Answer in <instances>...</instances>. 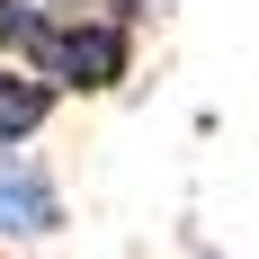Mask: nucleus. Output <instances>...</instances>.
<instances>
[{
    "label": "nucleus",
    "mask_w": 259,
    "mask_h": 259,
    "mask_svg": "<svg viewBox=\"0 0 259 259\" xmlns=\"http://www.w3.org/2000/svg\"><path fill=\"white\" fill-rule=\"evenodd\" d=\"M134 36L143 27L116 18V9H90V18H63L45 0H0V54L36 72L54 99H107V90H125L134 80Z\"/></svg>",
    "instance_id": "f257e3e1"
},
{
    "label": "nucleus",
    "mask_w": 259,
    "mask_h": 259,
    "mask_svg": "<svg viewBox=\"0 0 259 259\" xmlns=\"http://www.w3.org/2000/svg\"><path fill=\"white\" fill-rule=\"evenodd\" d=\"M63 233V188L36 152H0V241H45Z\"/></svg>",
    "instance_id": "f03ea898"
},
{
    "label": "nucleus",
    "mask_w": 259,
    "mask_h": 259,
    "mask_svg": "<svg viewBox=\"0 0 259 259\" xmlns=\"http://www.w3.org/2000/svg\"><path fill=\"white\" fill-rule=\"evenodd\" d=\"M54 90L36 72H18V63H9V54H0V152H27V143H36V134L54 125Z\"/></svg>",
    "instance_id": "7ed1b4c3"
},
{
    "label": "nucleus",
    "mask_w": 259,
    "mask_h": 259,
    "mask_svg": "<svg viewBox=\"0 0 259 259\" xmlns=\"http://www.w3.org/2000/svg\"><path fill=\"white\" fill-rule=\"evenodd\" d=\"M152 9H161V0H116V18H134V27L152 18Z\"/></svg>",
    "instance_id": "20e7f679"
},
{
    "label": "nucleus",
    "mask_w": 259,
    "mask_h": 259,
    "mask_svg": "<svg viewBox=\"0 0 259 259\" xmlns=\"http://www.w3.org/2000/svg\"><path fill=\"white\" fill-rule=\"evenodd\" d=\"M179 259H224V250H179Z\"/></svg>",
    "instance_id": "39448f33"
}]
</instances>
